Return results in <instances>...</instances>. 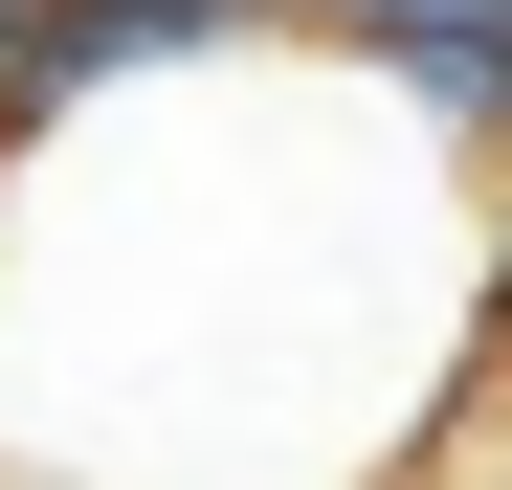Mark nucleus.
<instances>
[{
	"instance_id": "1",
	"label": "nucleus",
	"mask_w": 512,
	"mask_h": 490,
	"mask_svg": "<svg viewBox=\"0 0 512 490\" xmlns=\"http://www.w3.org/2000/svg\"><path fill=\"white\" fill-rule=\"evenodd\" d=\"M245 45H290V0H23L0 134H45V112H112V90H156V67H245Z\"/></svg>"
},
{
	"instance_id": "2",
	"label": "nucleus",
	"mask_w": 512,
	"mask_h": 490,
	"mask_svg": "<svg viewBox=\"0 0 512 490\" xmlns=\"http://www.w3.org/2000/svg\"><path fill=\"white\" fill-rule=\"evenodd\" d=\"M290 45H334V67L401 90L423 134L512 156V0H290Z\"/></svg>"
},
{
	"instance_id": "3",
	"label": "nucleus",
	"mask_w": 512,
	"mask_h": 490,
	"mask_svg": "<svg viewBox=\"0 0 512 490\" xmlns=\"http://www.w3.org/2000/svg\"><path fill=\"white\" fill-rule=\"evenodd\" d=\"M0 67H23V0H0Z\"/></svg>"
}]
</instances>
